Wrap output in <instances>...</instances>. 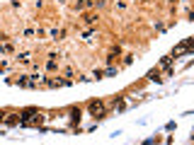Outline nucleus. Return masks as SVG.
Wrapping results in <instances>:
<instances>
[{
    "label": "nucleus",
    "mask_w": 194,
    "mask_h": 145,
    "mask_svg": "<svg viewBox=\"0 0 194 145\" xmlns=\"http://www.w3.org/2000/svg\"><path fill=\"white\" fill-rule=\"evenodd\" d=\"M90 111H92V114H102V111H104V106H102L100 102H92V104H90Z\"/></svg>",
    "instance_id": "1"
}]
</instances>
